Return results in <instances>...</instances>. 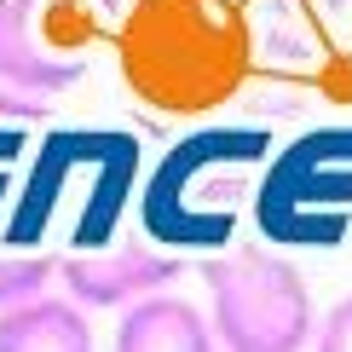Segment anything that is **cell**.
<instances>
[{
	"mask_svg": "<svg viewBox=\"0 0 352 352\" xmlns=\"http://www.w3.org/2000/svg\"><path fill=\"white\" fill-rule=\"evenodd\" d=\"M248 18L237 0H133L116 29V69L139 104L202 116L248 81Z\"/></svg>",
	"mask_w": 352,
	"mask_h": 352,
	"instance_id": "6da1fadb",
	"label": "cell"
},
{
	"mask_svg": "<svg viewBox=\"0 0 352 352\" xmlns=\"http://www.w3.org/2000/svg\"><path fill=\"white\" fill-rule=\"evenodd\" d=\"M202 283L214 306V341L226 352H300L312 346L318 318L306 277L283 254L231 248L202 260Z\"/></svg>",
	"mask_w": 352,
	"mask_h": 352,
	"instance_id": "7a4b0ae2",
	"label": "cell"
},
{
	"mask_svg": "<svg viewBox=\"0 0 352 352\" xmlns=\"http://www.w3.org/2000/svg\"><path fill=\"white\" fill-rule=\"evenodd\" d=\"M58 0H0V81L29 98L81 81V58L58 41Z\"/></svg>",
	"mask_w": 352,
	"mask_h": 352,
	"instance_id": "3957f363",
	"label": "cell"
},
{
	"mask_svg": "<svg viewBox=\"0 0 352 352\" xmlns=\"http://www.w3.org/2000/svg\"><path fill=\"white\" fill-rule=\"evenodd\" d=\"M64 289L69 300L81 306H104V312H127V306L151 300L156 289H168L179 277V260L162 254L151 243H122V248H104V254H69L64 260Z\"/></svg>",
	"mask_w": 352,
	"mask_h": 352,
	"instance_id": "277c9868",
	"label": "cell"
},
{
	"mask_svg": "<svg viewBox=\"0 0 352 352\" xmlns=\"http://www.w3.org/2000/svg\"><path fill=\"white\" fill-rule=\"evenodd\" d=\"M116 352H214V324L179 295H151L122 312Z\"/></svg>",
	"mask_w": 352,
	"mask_h": 352,
	"instance_id": "5b68a950",
	"label": "cell"
},
{
	"mask_svg": "<svg viewBox=\"0 0 352 352\" xmlns=\"http://www.w3.org/2000/svg\"><path fill=\"white\" fill-rule=\"evenodd\" d=\"M0 352H93V329L76 300L47 295L35 306L0 312Z\"/></svg>",
	"mask_w": 352,
	"mask_h": 352,
	"instance_id": "8992f818",
	"label": "cell"
},
{
	"mask_svg": "<svg viewBox=\"0 0 352 352\" xmlns=\"http://www.w3.org/2000/svg\"><path fill=\"white\" fill-rule=\"evenodd\" d=\"M58 272H64L58 254H0V312H18V306L47 300Z\"/></svg>",
	"mask_w": 352,
	"mask_h": 352,
	"instance_id": "52a82bcc",
	"label": "cell"
},
{
	"mask_svg": "<svg viewBox=\"0 0 352 352\" xmlns=\"http://www.w3.org/2000/svg\"><path fill=\"white\" fill-rule=\"evenodd\" d=\"M312 352H352V295L329 306V318L312 335Z\"/></svg>",
	"mask_w": 352,
	"mask_h": 352,
	"instance_id": "ba28073f",
	"label": "cell"
}]
</instances>
